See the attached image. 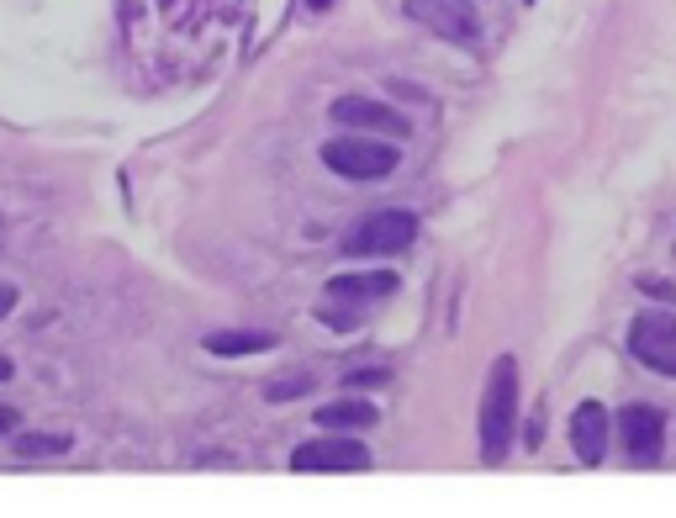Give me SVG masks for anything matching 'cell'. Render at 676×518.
Returning <instances> with one entry per match:
<instances>
[{
    "mask_svg": "<svg viewBox=\"0 0 676 518\" xmlns=\"http://www.w3.org/2000/svg\"><path fill=\"white\" fill-rule=\"evenodd\" d=\"M629 355L645 370L676 376V312H640L629 328Z\"/></svg>",
    "mask_w": 676,
    "mask_h": 518,
    "instance_id": "obj_8",
    "label": "cell"
},
{
    "mask_svg": "<svg viewBox=\"0 0 676 518\" xmlns=\"http://www.w3.org/2000/svg\"><path fill=\"white\" fill-rule=\"evenodd\" d=\"M201 349H206V355H222V360L265 355V349H275V333H259V328H228V333H206Z\"/></svg>",
    "mask_w": 676,
    "mask_h": 518,
    "instance_id": "obj_13",
    "label": "cell"
},
{
    "mask_svg": "<svg viewBox=\"0 0 676 518\" xmlns=\"http://www.w3.org/2000/svg\"><path fill=\"white\" fill-rule=\"evenodd\" d=\"M16 418H22L16 407H0V434H11V429H16Z\"/></svg>",
    "mask_w": 676,
    "mask_h": 518,
    "instance_id": "obj_18",
    "label": "cell"
},
{
    "mask_svg": "<svg viewBox=\"0 0 676 518\" xmlns=\"http://www.w3.org/2000/svg\"><path fill=\"white\" fill-rule=\"evenodd\" d=\"M69 434H22L16 439V460H37V455H69Z\"/></svg>",
    "mask_w": 676,
    "mask_h": 518,
    "instance_id": "obj_14",
    "label": "cell"
},
{
    "mask_svg": "<svg viewBox=\"0 0 676 518\" xmlns=\"http://www.w3.org/2000/svg\"><path fill=\"white\" fill-rule=\"evenodd\" d=\"M513 429H518V365L497 360L486 376V397H481V460L497 466L513 450Z\"/></svg>",
    "mask_w": 676,
    "mask_h": 518,
    "instance_id": "obj_2",
    "label": "cell"
},
{
    "mask_svg": "<svg viewBox=\"0 0 676 518\" xmlns=\"http://www.w3.org/2000/svg\"><path fill=\"white\" fill-rule=\"evenodd\" d=\"M317 429H333V434H360V429H370L375 418V402H365V397H338V402H323L317 407Z\"/></svg>",
    "mask_w": 676,
    "mask_h": 518,
    "instance_id": "obj_12",
    "label": "cell"
},
{
    "mask_svg": "<svg viewBox=\"0 0 676 518\" xmlns=\"http://www.w3.org/2000/svg\"><path fill=\"white\" fill-rule=\"evenodd\" d=\"M386 381V370H354V376H344V386H354V392H360V386H381Z\"/></svg>",
    "mask_w": 676,
    "mask_h": 518,
    "instance_id": "obj_16",
    "label": "cell"
},
{
    "mask_svg": "<svg viewBox=\"0 0 676 518\" xmlns=\"http://www.w3.org/2000/svg\"><path fill=\"white\" fill-rule=\"evenodd\" d=\"M608 439H613V418L603 402H581L571 413V450L581 466H603L608 455Z\"/></svg>",
    "mask_w": 676,
    "mask_h": 518,
    "instance_id": "obj_10",
    "label": "cell"
},
{
    "mask_svg": "<svg viewBox=\"0 0 676 518\" xmlns=\"http://www.w3.org/2000/svg\"><path fill=\"white\" fill-rule=\"evenodd\" d=\"M16 312V286H0V318H11Z\"/></svg>",
    "mask_w": 676,
    "mask_h": 518,
    "instance_id": "obj_17",
    "label": "cell"
},
{
    "mask_svg": "<svg viewBox=\"0 0 676 518\" xmlns=\"http://www.w3.org/2000/svg\"><path fill=\"white\" fill-rule=\"evenodd\" d=\"M323 164L338 175V180H386L391 170L402 164L397 154V143H381V138H370V133H338L323 143Z\"/></svg>",
    "mask_w": 676,
    "mask_h": 518,
    "instance_id": "obj_3",
    "label": "cell"
},
{
    "mask_svg": "<svg viewBox=\"0 0 676 518\" xmlns=\"http://www.w3.org/2000/svg\"><path fill=\"white\" fill-rule=\"evenodd\" d=\"M16 376V365H11V355H0V381H11Z\"/></svg>",
    "mask_w": 676,
    "mask_h": 518,
    "instance_id": "obj_19",
    "label": "cell"
},
{
    "mask_svg": "<svg viewBox=\"0 0 676 518\" xmlns=\"http://www.w3.org/2000/svg\"><path fill=\"white\" fill-rule=\"evenodd\" d=\"M328 117H333L338 127H354V133H386V138H407V133H412V122L402 117L397 106L370 101V96H338Z\"/></svg>",
    "mask_w": 676,
    "mask_h": 518,
    "instance_id": "obj_9",
    "label": "cell"
},
{
    "mask_svg": "<svg viewBox=\"0 0 676 518\" xmlns=\"http://www.w3.org/2000/svg\"><path fill=\"white\" fill-rule=\"evenodd\" d=\"M402 281L391 270H360V275H333L328 281V302H349V307H370L381 302V296H391Z\"/></svg>",
    "mask_w": 676,
    "mask_h": 518,
    "instance_id": "obj_11",
    "label": "cell"
},
{
    "mask_svg": "<svg viewBox=\"0 0 676 518\" xmlns=\"http://www.w3.org/2000/svg\"><path fill=\"white\" fill-rule=\"evenodd\" d=\"M243 16V0H122V27L154 43H206Z\"/></svg>",
    "mask_w": 676,
    "mask_h": 518,
    "instance_id": "obj_1",
    "label": "cell"
},
{
    "mask_svg": "<svg viewBox=\"0 0 676 518\" xmlns=\"http://www.w3.org/2000/svg\"><path fill=\"white\" fill-rule=\"evenodd\" d=\"M365 466H370L365 444L349 434H333V429H323L317 439L291 450V471H307V476H338V471H365Z\"/></svg>",
    "mask_w": 676,
    "mask_h": 518,
    "instance_id": "obj_5",
    "label": "cell"
},
{
    "mask_svg": "<svg viewBox=\"0 0 676 518\" xmlns=\"http://www.w3.org/2000/svg\"><path fill=\"white\" fill-rule=\"evenodd\" d=\"M613 434L624 444V455L634 466H655L661 460V444H666V413L650 402H629L624 413H613Z\"/></svg>",
    "mask_w": 676,
    "mask_h": 518,
    "instance_id": "obj_7",
    "label": "cell"
},
{
    "mask_svg": "<svg viewBox=\"0 0 676 518\" xmlns=\"http://www.w3.org/2000/svg\"><path fill=\"white\" fill-rule=\"evenodd\" d=\"M307 6H312V11H328V6H333V0H307Z\"/></svg>",
    "mask_w": 676,
    "mask_h": 518,
    "instance_id": "obj_20",
    "label": "cell"
},
{
    "mask_svg": "<svg viewBox=\"0 0 676 518\" xmlns=\"http://www.w3.org/2000/svg\"><path fill=\"white\" fill-rule=\"evenodd\" d=\"M402 11L418 27H428L434 37L455 43V48H476L481 43V16H476L471 0H407Z\"/></svg>",
    "mask_w": 676,
    "mask_h": 518,
    "instance_id": "obj_6",
    "label": "cell"
},
{
    "mask_svg": "<svg viewBox=\"0 0 676 518\" xmlns=\"http://www.w3.org/2000/svg\"><path fill=\"white\" fill-rule=\"evenodd\" d=\"M312 386H317L312 376H280V381L265 386V402H296V397H307Z\"/></svg>",
    "mask_w": 676,
    "mask_h": 518,
    "instance_id": "obj_15",
    "label": "cell"
},
{
    "mask_svg": "<svg viewBox=\"0 0 676 518\" xmlns=\"http://www.w3.org/2000/svg\"><path fill=\"white\" fill-rule=\"evenodd\" d=\"M418 244V217L402 212V207H381V212H365L354 228L344 233V254L349 259H391Z\"/></svg>",
    "mask_w": 676,
    "mask_h": 518,
    "instance_id": "obj_4",
    "label": "cell"
}]
</instances>
